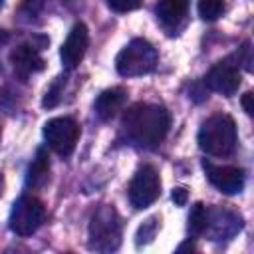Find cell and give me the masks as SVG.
Here are the masks:
<instances>
[{
    "label": "cell",
    "instance_id": "cell-1",
    "mask_svg": "<svg viewBox=\"0 0 254 254\" xmlns=\"http://www.w3.org/2000/svg\"><path fill=\"white\" fill-rule=\"evenodd\" d=\"M171 127V115L157 103H135L121 117V137L139 149H155Z\"/></svg>",
    "mask_w": 254,
    "mask_h": 254
},
{
    "label": "cell",
    "instance_id": "cell-2",
    "mask_svg": "<svg viewBox=\"0 0 254 254\" xmlns=\"http://www.w3.org/2000/svg\"><path fill=\"white\" fill-rule=\"evenodd\" d=\"M198 147L212 157H228L236 149L238 133L236 123L226 113H214L206 121H202L198 135H196Z\"/></svg>",
    "mask_w": 254,
    "mask_h": 254
},
{
    "label": "cell",
    "instance_id": "cell-3",
    "mask_svg": "<svg viewBox=\"0 0 254 254\" xmlns=\"http://www.w3.org/2000/svg\"><path fill=\"white\" fill-rule=\"evenodd\" d=\"M121 246V218L113 204H101L89 218L87 248L95 252H115Z\"/></svg>",
    "mask_w": 254,
    "mask_h": 254
},
{
    "label": "cell",
    "instance_id": "cell-4",
    "mask_svg": "<svg viewBox=\"0 0 254 254\" xmlns=\"http://www.w3.org/2000/svg\"><path fill=\"white\" fill-rule=\"evenodd\" d=\"M159 54L145 38H133L115 58V69L123 77H137L151 73L157 67Z\"/></svg>",
    "mask_w": 254,
    "mask_h": 254
},
{
    "label": "cell",
    "instance_id": "cell-5",
    "mask_svg": "<svg viewBox=\"0 0 254 254\" xmlns=\"http://www.w3.org/2000/svg\"><path fill=\"white\" fill-rule=\"evenodd\" d=\"M46 218V206L40 198L24 194L20 196L10 210L8 226L18 236H32Z\"/></svg>",
    "mask_w": 254,
    "mask_h": 254
},
{
    "label": "cell",
    "instance_id": "cell-6",
    "mask_svg": "<svg viewBox=\"0 0 254 254\" xmlns=\"http://www.w3.org/2000/svg\"><path fill=\"white\" fill-rule=\"evenodd\" d=\"M127 194H129V202L137 210L151 206L161 194V177H159L157 169L153 165L139 167L129 183Z\"/></svg>",
    "mask_w": 254,
    "mask_h": 254
},
{
    "label": "cell",
    "instance_id": "cell-7",
    "mask_svg": "<svg viewBox=\"0 0 254 254\" xmlns=\"http://www.w3.org/2000/svg\"><path fill=\"white\" fill-rule=\"evenodd\" d=\"M44 139L60 157H69L79 139V125L71 117H54L44 125Z\"/></svg>",
    "mask_w": 254,
    "mask_h": 254
},
{
    "label": "cell",
    "instance_id": "cell-8",
    "mask_svg": "<svg viewBox=\"0 0 254 254\" xmlns=\"http://www.w3.org/2000/svg\"><path fill=\"white\" fill-rule=\"evenodd\" d=\"M240 65L236 62L234 56L230 58H224L220 62H216L204 75V85L206 89L210 91H216V93H222L226 97L234 95L240 87Z\"/></svg>",
    "mask_w": 254,
    "mask_h": 254
},
{
    "label": "cell",
    "instance_id": "cell-9",
    "mask_svg": "<svg viewBox=\"0 0 254 254\" xmlns=\"http://www.w3.org/2000/svg\"><path fill=\"white\" fill-rule=\"evenodd\" d=\"M242 216L234 210L220 206H206V224L204 232L210 240H228L242 230Z\"/></svg>",
    "mask_w": 254,
    "mask_h": 254
},
{
    "label": "cell",
    "instance_id": "cell-10",
    "mask_svg": "<svg viewBox=\"0 0 254 254\" xmlns=\"http://www.w3.org/2000/svg\"><path fill=\"white\" fill-rule=\"evenodd\" d=\"M42 48H44V44H32V42H28V44L16 46L10 52V64L14 67V73L22 81H26L32 73H38V71L44 69L46 62L40 56V50Z\"/></svg>",
    "mask_w": 254,
    "mask_h": 254
},
{
    "label": "cell",
    "instance_id": "cell-11",
    "mask_svg": "<svg viewBox=\"0 0 254 254\" xmlns=\"http://www.w3.org/2000/svg\"><path fill=\"white\" fill-rule=\"evenodd\" d=\"M202 169L210 185L224 194H238L244 189L246 173L238 167H218L210 161H202Z\"/></svg>",
    "mask_w": 254,
    "mask_h": 254
},
{
    "label": "cell",
    "instance_id": "cell-12",
    "mask_svg": "<svg viewBox=\"0 0 254 254\" xmlns=\"http://www.w3.org/2000/svg\"><path fill=\"white\" fill-rule=\"evenodd\" d=\"M87 44H89V30L83 22H77L69 30L65 42L60 48V58H62V64L65 69H73L79 65V62L85 56Z\"/></svg>",
    "mask_w": 254,
    "mask_h": 254
},
{
    "label": "cell",
    "instance_id": "cell-13",
    "mask_svg": "<svg viewBox=\"0 0 254 254\" xmlns=\"http://www.w3.org/2000/svg\"><path fill=\"white\" fill-rule=\"evenodd\" d=\"M127 101V89L125 87H111V89H105L97 95L95 103H93V109H95V115L101 119V121H111L125 105Z\"/></svg>",
    "mask_w": 254,
    "mask_h": 254
},
{
    "label": "cell",
    "instance_id": "cell-14",
    "mask_svg": "<svg viewBox=\"0 0 254 254\" xmlns=\"http://www.w3.org/2000/svg\"><path fill=\"white\" fill-rule=\"evenodd\" d=\"M187 10H189V0H159L155 8L157 20L165 30H169V34H173L181 26V22L187 16Z\"/></svg>",
    "mask_w": 254,
    "mask_h": 254
},
{
    "label": "cell",
    "instance_id": "cell-15",
    "mask_svg": "<svg viewBox=\"0 0 254 254\" xmlns=\"http://www.w3.org/2000/svg\"><path fill=\"white\" fill-rule=\"evenodd\" d=\"M50 179V161H48V153L44 149H38L34 161L30 163L28 167V173H26V187L36 190V189H42Z\"/></svg>",
    "mask_w": 254,
    "mask_h": 254
},
{
    "label": "cell",
    "instance_id": "cell-16",
    "mask_svg": "<svg viewBox=\"0 0 254 254\" xmlns=\"http://www.w3.org/2000/svg\"><path fill=\"white\" fill-rule=\"evenodd\" d=\"M204 224H206V206L202 202H196L189 212V234L192 238L200 236L204 232Z\"/></svg>",
    "mask_w": 254,
    "mask_h": 254
},
{
    "label": "cell",
    "instance_id": "cell-17",
    "mask_svg": "<svg viewBox=\"0 0 254 254\" xmlns=\"http://www.w3.org/2000/svg\"><path fill=\"white\" fill-rule=\"evenodd\" d=\"M224 8H226L224 0H198V6H196L198 16H200L202 20H206V22L218 20V18L222 16Z\"/></svg>",
    "mask_w": 254,
    "mask_h": 254
},
{
    "label": "cell",
    "instance_id": "cell-18",
    "mask_svg": "<svg viewBox=\"0 0 254 254\" xmlns=\"http://www.w3.org/2000/svg\"><path fill=\"white\" fill-rule=\"evenodd\" d=\"M46 0H22L20 8H18V16L24 22H34L36 16H40L44 12Z\"/></svg>",
    "mask_w": 254,
    "mask_h": 254
},
{
    "label": "cell",
    "instance_id": "cell-19",
    "mask_svg": "<svg viewBox=\"0 0 254 254\" xmlns=\"http://www.w3.org/2000/svg\"><path fill=\"white\" fill-rule=\"evenodd\" d=\"M157 230H159V216H151V218H147L141 226H139V230H137V246H141V244H147V242H151L153 238H155V234H157Z\"/></svg>",
    "mask_w": 254,
    "mask_h": 254
},
{
    "label": "cell",
    "instance_id": "cell-20",
    "mask_svg": "<svg viewBox=\"0 0 254 254\" xmlns=\"http://www.w3.org/2000/svg\"><path fill=\"white\" fill-rule=\"evenodd\" d=\"M65 83V77H56V81L48 87V91H46V97H44V101H42V105L44 107H54L58 101H60V95H62V85Z\"/></svg>",
    "mask_w": 254,
    "mask_h": 254
},
{
    "label": "cell",
    "instance_id": "cell-21",
    "mask_svg": "<svg viewBox=\"0 0 254 254\" xmlns=\"http://www.w3.org/2000/svg\"><path fill=\"white\" fill-rule=\"evenodd\" d=\"M109 8L113 12H131V10H137L141 6V0H107Z\"/></svg>",
    "mask_w": 254,
    "mask_h": 254
},
{
    "label": "cell",
    "instance_id": "cell-22",
    "mask_svg": "<svg viewBox=\"0 0 254 254\" xmlns=\"http://www.w3.org/2000/svg\"><path fill=\"white\" fill-rule=\"evenodd\" d=\"M171 198H173V202L177 206H185L187 204V198H189V192H187L185 187H175L173 192H171Z\"/></svg>",
    "mask_w": 254,
    "mask_h": 254
},
{
    "label": "cell",
    "instance_id": "cell-23",
    "mask_svg": "<svg viewBox=\"0 0 254 254\" xmlns=\"http://www.w3.org/2000/svg\"><path fill=\"white\" fill-rule=\"evenodd\" d=\"M242 107H244V111H246L248 115L254 113V107H252V91H246V93L242 95Z\"/></svg>",
    "mask_w": 254,
    "mask_h": 254
},
{
    "label": "cell",
    "instance_id": "cell-24",
    "mask_svg": "<svg viewBox=\"0 0 254 254\" xmlns=\"http://www.w3.org/2000/svg\"><path fill=\"white\" fill-rule=\"evenodd\" d=\"M177 250H179V252H183V250H196V246H194V242H190V238H189V240H187V242H183Z\"/></svg>",
    "mask_w": 254,
    "mask_h": 254
},
{
    "label": "cell",
    "instance_id": "cell-25",
    "mask_svg": "<svg viewBox=\"0 0 254 254\" xmlns=\"http://www.w3.org/2000/svg\"><path fill=\"white\" fill-rule=\"evenodd\" d=\"M8 38H10V36H8V32L0 28V46H4V44L8 42Z\"/></svg>",
    "mask_w": 254,
    "mask_h": 254
},
{
    "label": "cell",
    "instance_id": "cell-26",
    "mask_svg": "<svg viewBox=\"0 0 254 254\" xmlns=\"http://www.w3.org/2000/svg\"><path fill=\"white\" fill-rule=\"evenodd\" d=\"M4 194V175H2V171H0V196Z\"/></svg>",
    "mask_w": 254,
    "mask_h": 254
},
{
    "label": "cell",
    "instance_id": "cell-27",
    "mask_svg": "<svg viewBox=\"0 0 254 254\" xmlns=\"http://www.w3.org/2000/svg\"><path fill=\"white\" fill-rule=\"evenodd\" d=\"M0 139H2V127H0Z\"/></svg>",
    "mask_w": 254,
    "mask_h": 254
},
{
    "label": "cell",
    "instance_id": "cell-28",
    "mask_svg": "<svg viewBox=\"0 0 254 254\" xmlns=\"http://www.w3.org/2000/svg\"><path fill=\"white\" fill-rule=\"evenodd\" d=\"M0 6H2V0H0Z\"/></svg>",
    "mask_w": 254,
    "mask_h": 254
}]
</instances>
